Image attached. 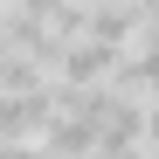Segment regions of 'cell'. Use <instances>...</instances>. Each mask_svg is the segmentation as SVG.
<instances>
[{
	"label": "cell",
	"mask_w": 159,
	"mask_h": 159,
	"mask_svg": "<svg viewBox=\"0 0 159 159\" xmlns=\"http://www.w3.org/2000/svg\"><path fill=\"white\" fill-rule=\"evenodd\" d=\"M48 118H56V76H48L42 90H28V97H0V145L35 139Z\"/></svg>",
	"instance_id": "2"
},
{
	"label": "cell",
	"mask_w": 159,
	"mask_h": 159,
	"mask_svg": "<svg viewBox=\"0 0 159 159\" xmlns=\"http://www.w3.org/2000/svg\"><path fill=\"white\" fill-rule=\"evenodd\" d=\"M0 159H42V145L35 139H14V145H0Z\"/></svg>",
	"instance_id": "5"
},
{
	"label": "cell",
	"mask_w": 159,
	"mask_h": 159,
	"mask_svg": "<svg viewBox=\"0 0 159 159\" xmlns=\"http://www.w3.org/2000/svg\"><path fill=\"white\" fill-rule=\"evenodd\" d=\"M90 21H83V35L104 42V48H131L139 42V14H131V0H83Z\"/></svg>",
	"instance_id": "4"
},
{
	"label": "cell",
	"mask_w": 159,
	"mask_h": 159,
	"mask_svg": "<svg viewBox=\"0 0 159 159\" xmlns=\"http://www.w3.org/2000/svg\"><path fill=\"white\" fill-rule=\"evenodd\" d=\"M35 145H42V159H90V152H97V125L56 111V118L35 131Z\"/></svg>",
	"instance_id": "3"
},
{
	"label": "cell",
	"mask_w": 159,
	"mask_h": 159,
	"mask_svg": "<svg viewBox=\"0 0 159 159\" xmlns=\"http://www.w3.org/2000/svg\"><path fill=\"white\" fill-rule=\"evenodd\" d=\"M131 14H139V28H159V0H131Z\"/></svg>",
	"instance_id": "6"
},
{
	"label": "cell",
	"mask_w": 159,
	"mask_h": 159,
	"mask_svg": "<svg viewBox=\"0 0 159 159\" xmlns=\"http://www.w3.org/2000/svg\"><path fill=\"white\" fill-rule=\"evenodd\" d=\"M90 159H97V152H90Z\"/></svg>",
	"instance_id": "7"
},
{
	"label": "cell",
	"mask_w": 159,
	"mask_h": 159,
	"mask_svg": "<svg viewBox=\"0 0 159 159\" xmlns=\"http://www.w3.org/2000/svg\"><path fill=\"white\" fill-rule=\"evenodd\" d=\"M118 56L125 48H104V42H69L62 48V62H56V83H69V90H97V83H111V69H118Z\"/></svg>",
	"instance_id": "1"
}]
</instances>
